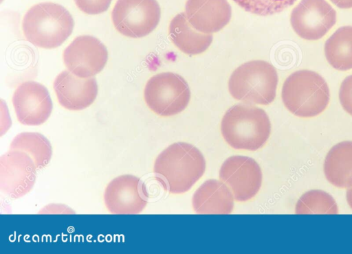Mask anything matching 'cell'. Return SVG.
<instances>
[{
  "mask_svg": "<svg viewBox=\"0 0 352 254\" xmlns=\"http://www.w3.org/2000/svg\"><path fill=\"white\" fill-rule=\"evenodd\" d=\"M206 161L194 146L178 142L171 144L156 158L153 172L164 188L172 194L189 190L203 176Z\"/></svg>",
  "mask_w": 352,
  "mask_h": 254,
  "instance_id": "6da1fadb",
  "label": "cell"
},
{
  "mask_svg": "<svg viewBox=\"0 0 352 254\" xmlns=\"http://www.w3.org/2000/svg\"><path fill=\"white\" fill-rule=\"evenodd\" d=\"M221 132L233 148L254 151L268 139L271 123L264 110L248 104L230 107L221 122Z\"/></svg>",
  "mask_w": 352,
  "mask_h": 254,
  "instance_id": "7a4b0ae2",
  "label": "cell"
},
{
  "mask_svg": "<svg viewBox=\"0 0 352 254\" xmlns=\"http://www.w3.org/2000/svg\"><path fill=\"white\" fill-rule=\"evenodd\" d=\"M74 26V21L69 11L52 2L31 7L22 23L25 38L34 45L45 49L62 45L72 33Z\"/></svg>",
  "mask_w": 352,
  "mask_h": 254,
  "instance_id": "3957f363",
  "label": "cell"
},
{
  "mask_svg": "<svg viewBox=\"0 0 352 254\" xmlns=\"http://www.w3.org/2000/svg\"><path fill=\"white\" fill-rule=\"evenodd\" d=\"M287 109L300 117H312L327 107L330 92L327 83L318 73L303 69L290 74L281 92Z\"/></svg>",
  "mask_w": 352,
  "mask_h": 254,
  "instance_id": "277c9868",
  "label": "cell"
},
{
  "mask_svg": "<svg viewBox=\"0 0 352 254\" xmlns=\"http://www.w3.org/2000/svg\"><path fill=\"white\" fill-rule=\"evenodd\" d=\"M278 73L265 60H251L238 67L228 80V90L236 100L248 104L268 105L276 97Z\"/></svg>",
  "mask_w": 352,
  "mask_h": 254,
  "instance_id": "5b68a950",
  "label": "cell"
},
{
  "mask_svg": "<svg viewBox=\"0 0 352 254\" xmlns=\"http://www.w3.org/2000/svg\"><path fill=\"white\" fill-rule=\"evenodd\" d=\"M144 97L153 112L168 117L177 115L186 108L190 99V91L183 77L172 72H162L147 81Z\"/></svg>",
  "mask_w": 352,
  "mask_h": 254,
  "instance_id": "8992f818",
  "label": "cell"
},
{
  "mask_svg": "<svg viewBox=\"0 0 352 254\" xmlns=\"http://www.w3.org/2000/svg\"><path fill=\"white\" fill-rule=\"evenodd\" d=\"M161 9L156 0H118L111 12L116 29L122 35L141 38L158 25Z\"/></svg>",
  "mask_w": 352,
  "mask_h": 254,
  "instance_id": "52a82bcc",
  "label": "cell"
},
{
  "mask_svg": "<svg viewBox=\"0 0 352 254\" xmlns=\"http://www.w3.org/2000/svg\"><path fill=\"white\" fill-rule=\"evenodd\" d=\"M336 12L325 0H301L292 10L291 25L296 34L307 41L322 38L336 23Z\"/></svg>",
  "mask_w": 352,
  "mask_h": 254,
  "instance_id": "ba28073f",
  "label": "cell"
},
{
  "mask_svg": "<svg viewBox=\"0 0 352 254\" xmlns=\"http://www.w3.org/2000/svg\"><path fill=\"white\" fill-rule=\"evenodd\" d=\"M36 168L26 152L10 150L0 157V189L12 198L28 194L33 187Z\"/></svg>",
  "mask_w": 352,
  "mask_h": 254,
  "instance_id": "9c48e42d",
  "label": "cell"
},
{
  "mask_svg": "<svg viewBox=\"0 0 352 254\" xmlns=\"http://www.w3.org/2000/svg\"><path fill=\"white\" fill-rule=\"evenodd\" d=\"M219 178L229 186L235 200L244 202L252 199L259 191L262 172L254 159L245 156H232L222 164Z\"/></svg>",
  "mask_w": 352,
  "mask_h": 254,
  "instance_id": "30bf717a",
  "label": "cell"
},
{
  "mask_svg": "<svg viewBox=\"0 0 352 254\" xmlns=\"http://www.w3.org/2000/svg\"><path fill=\"white\" fill-rule=\"evenodd\" d=\"M63 60L66 67L80 78H89L104 67L108 52L106 47L96 37L79 36L65 48Z\"/></svg>",
  "mask_w": 352,
  "mask_h": 254,
  "instance_id": "8fae6325",
  "label": "cell"
},
{
  "mask_svg": "<svg viewBox=\"0 0 352 254\" xmlns=\"http://www.w3.org/2000/svg\"><path fill=\"white\" fill-rule=\"evenodd\" d=\"M148 194L142 181L133 175L124 174L107 185L104 200L113 214H138L148 203Z\"/></svg>",
  "mask_w": 352,
  "mask_h": 254,
  "instance_id": "7c38bea8",
  "label": "cell"
},
{
  "mask_svg": "<svg viewBox=\"0 0 352 254\" xmlns=\"http://www.w3.org/2000/svg\"><path fill=\"white\" fill-rule=\"evenodd\" d=\"M12 104L19 122L28 126H38L45 122L53 108L47 89L35 81L24 82L16 88Z\"/></svg>",
  "mask_w": 352,
  "mask_h": 254,
  "instance_id": "4fadbf2b",
  "label": "cell"
},
{
  "mask_svg": "<svg viewBox=\"0 0 352 254\" xmlns=\"http://www.w3.org/2000/svg\"><path fill=\"white\" fill-rule=\"evenodd\" d=\"M54 89L59 104L71 111H80L89 106L98 94L94 78H80L65 70L54 80Z\"/></svg>",
  "mask_w": 352,
  "mask_h": 254,
  "instance_id": "5bb4252c",
  "label": "cell"
},
{
  "mask_svg": "<svg viewBox=\"0 0 352 254\" xmlns=\"http://www.w3.org/2000/svg\"><path fill=\"white\" fill-rule=\"evenodd\" d=\"M185 14L195 29L212 34L230 22L232 8L227 0H187Z\"/></svg>",
  "mask_w": 352,
  "mask_h": 254,
  "instance_id": "9a60e30c",
  "label": "cell"
},
{
  "mask_svg": "<svg viewBox=\"0 0 352 254\" xmlns=\"http://www.w3.org/2000/svg\"><path fill=\"white\" fill-rule=\"evenodd\" d=\"M192 203L197 213L228 214L233 209L234 198L224 183L210 179L196 190Z\"/></svg>",
  "mask_w": 352,
  "mask_h": 254,
  "instance_id": "2e32d148",
  "label": "cell"
},
{
  "mask_svg": "<svg viewBox=\"0 0 352 254\" xmlns=\"http://www.w3.org/2000/svg\"><path fill=\"white\" fill-rule=\"evenodd\" d=\"M168 33L173 44L183 53L190 56L206 51L213 39L212 34H205L195 29L184 12L179 13L172 19Z\"/></svg>",
  "mask_w": 352,
  "mask_h": 254,
  "instance_id": "e0dca14e",
  "label": "cell"
},
{
  "mask_svg": "<svg viewBox=\"0 0 352 254\" xmlns=\"http://www.w3.org/2000/svg\"><path fill=\"white\" fill-rule=\"evenodd\" d=\"M323 168L326 178L335 187H352V141L333 146L326 156Z\"/></svg>",
  "mask_w": 352,
  "mask_h": 254,
  "instance_id": "ac0fdd59",
  "label": "cell"
},
{
  "mask_svg": "<svg viewBox=\"0 0 352 254\" xmlns=\"http://www.w3.org/2000/svg\"><path fill=\"white\" fill-rule=\"evenodd\" d=\"M324 54L334 69H352V26H343L336 30L325 42Z\"/></svg>",
  "mask_w": 352,
  "mask_h": 254,
  "instance_id": "d6986e66",
  "label": "cell"
},
{
  "mask_svg": "<svg viewBox=\"0 0 352 254\" xmlns=\"http://www.w3.org/2000/svg\"><path fill=\"white\" fill-rule=\"evenodd\" d=\"M10 150L26 152L34 161L36 169H42L50 162L52 149L50 141L38 132H24L12 141Z\"/></svg>",
  "mask_w": 352,
  "mask_h": 254,
  "instance_id": "ffe728a7",
  "label": "cell"
},
{
  "mask_svg": "<svg viewBox=\"0 0 352 254\" xmlns=\"http://www.w3.org/2000/svg\"><path fill=\"white\" fill-rule=\"evenodd\" d=\"M295 213L297 214H338V208L333 198L328 193L318 189L305 193L297 201Z\"/></svg>",
  "mask_w": 352,
  "mask_h": 254,
  "instance_id": "44dd1931",
  "label": "cell"
},
{
  "mask_svg": "<svg viewBox=\"0 0 352 254\" xmlns=\"http://www.w3.org/2000/svg\"><path fill=\"white\" fill-rule=\"evenodd\" d=\"M245 11L260 16L280 12L292 5L296 0H233Z\"/></svg>",
  "mask_w": 352,
  "mask_h": 254,
  "instance_id": "7402d4cb",
  "label": "cell"
},
{
  "mask_svg": "<svg viewBox=\"0 0 352 254\" xmlns=\"http://www.w3.org/2000/svg\"><path fill=\"white\" fill-rule=\"evenodd\" d=\"M112 0H74L76 6L88 14H98L105 12Z\"/></svg>",
  "mask_w": 352,
  "mask_h": 254,
  "instance_id": "603a6c76",
  "label": "cell"
},
{
  "mask_svg": "<svg viewBox=\"0 0 352 254\" xmlns=\"http://www.w3.org/2000/svg\"><path fill=\"white\" fill-rule=\"evenodd\" d=\"M339 100L344 110L352 115V75L346 77L341 83Z\"/></svg>",
  "mask_w": 352,
  "mask_h": 254,
  "instance_id": "cb8c5ba5",
  "label": "cell"
},
{
  "mask_svg": "<svg viewBox=\"0 0 352 254\" xmlns=\"http://www.w3.org/2000/svg\"><path fill=\"white\" fill-rule=\"evenodd\" d=\"M334 5L341 9L352 8V0H330Z\"/></svg>",
  "mask_w": 352,
  "mask_h": 254,
  "instance_id": "d4e9b609",
  "label": "cell"
},
{
  "mask_svg": "<svg viewBox=\"0 0 352 254\" xmlns=\"http://www.w3.org/2000/svg\"><path fill=\"white\" fill-rule=\"evenodd\" d=\"M346 200L349 205L352 209V187H349L346 192Z\"/></svg>",
  "mask_w": 352,
  "mask_h": 254,
  "instance_id": "484cf974",
  "label": "cell"
}]
</instances>
